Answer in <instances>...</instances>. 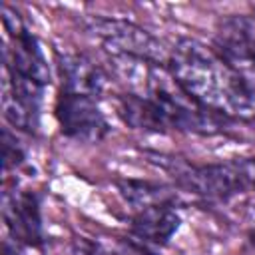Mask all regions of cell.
Here are the masks:
<instances>
[{"instance_id": "cell-1", "label": "cell", "mask_w": 255, "mask_h": 255, "mask_svg": "<svg viewBox=\"0 0 255 255\" xmlns=\"http://www.w3.org/2000/svg\"><path fill=\"white\" fill-rule=\"evenodd\" d=\"M167 68L179 86L209 112L221 118L255 122V98L215 50L197 40L181 38L169 52Z\"/></svg>"}, {"instance_id": "cell-2", "label": "cell", "mask_w": 255, "mask_h": 255, "mask_svg": "<svg viewBox=\"0 0 255 255\" xmlns=\"http://www.w3.org/2000/svg\"><path fill=\"white\" fill-rule=\"evenodd\" d=\"M86 30L110 52L118 56H133L153 64H163L169 60V52L145 28L108 16H92L86 20Z\"/></svg>"}, {"instance_id": "cell-3", "label": "cell", "mask_w": 255, "mask_h": 255, "mask_svg": "<svg viewBox=\"0 0 255 255\" xmlns=\"http://www.w3.org/2000/svg\"><path fill=\"white\" fill-rule=\"evenodd\" d=\"M173 163V161H171ZM173 177L181 187L205 199H229L247 193L249 177L245 157L211 165H179L173 163Z\"/></svg>"}, {"instance_id": "cell-4", "label": "cell", "mask_w": 255, "mask_h": 255, "mask_svg": "<svg viewBox=\"0 0 255 255\" xmlns=\"http://www.w3.org/2000/svg\"><path fill=\"white\" fill-rule=\"evenodd\" d=\"M2 22L6 32L4 68L46 88L50 84V66L36 36L28 32L20 16L12 12L10 6H2Z\"/></svg>"}, {"instance_id": "cell-5", "label": "cell", "mask_w": 255, "mask_h": 255, "mask_svg": "<svg viewBox=\"0 0 255 255\" xmlns=\"http://www.w3.org/2000/svg\"><path fill=\"white\" fill-rule=\"evenodd\" d=\"M60 131L80 143H98L110 133V124L96 98L60 92L54 108Z\"/></svg>"}, {"instance_id": "cell-6", "label": "cell", "mask_w": 255, "mask_h": 255, "mask_svg": "<svg viewBox=\"0 0 255 255\" xmlns=\"http://www.w3.org/2000/svg\"><path fill=\"white\" fill-rule=\"evenodd\" d=\"M44 86L12 74L4 68L2 82V112L6 122L22 131L36 133L40 126V108H42Z\"/></svg>"}, {"instance_id": "cell-7", "label": "cell", "mask_w": 255, "mask_h": 255, "mask_svg": "<svg viewBox=\"0 0 255 255\" xmlns=\"http://www.w3.org/2000/svg\"><path fill=\"white\" fill-rule=\"evenodd\" d=\"M2 217L14 243L28 247H42L46 241L40 199L34 191L12 189L4 191Z\"/></svg>"}, {"instance_id": "cell-8", "label": "cell", "mask_w": 255, "mask_h": 255, "mask_svg": "<svg viewBox=\"0 0 255 255\" xmlns=\"http://www.w3.org/2000/svg\"><path fill=\"white\" fill-rule=\"evenodd\" d=\"M181 225V217L171 203H159L139 209L129 227V241L143 255H157L169 243Z\"/></svg>"}, {"instance_id": "cell-9", "label": "cell", "mask_w": 255, "mask_h": 255, "mask_svg": "<svg viewBox=\"0 0 255 255\" xmlns=\"http://www.w3.org/2000/svg\"><path fill=\"white\" fill-rule=\"evenodd\" d=\"M56 68L62 80V92L96 98L106 88L108 78L104 70L94 60H90L86 54H78V52L60 54L58 52Z\"/></svg>"}, {"instance_id": "cell-10", "label": "cell", "mask_w": 255, "mask_h": 255, "mask_svg": "<svg viewBox=\"0 0 255 255\" xmlns=\"http://www.w3.org/2000/svg\"><path fill=\"white\" fill-rule=\"evenodd\" d=\"M116 108H118L120 118L133 129L159 131V133H165L169 129L165 118L155 108V104L149 102L143 96H137V94H131V92L122 94L116 100Z\"/></svg>"}, {"instance_id": "cell-11", "label": "cell", "mask_w": 255, "mask_h": 255, "mask_svg": "<svg viewBox=\"0 0 255 255\" xmlns=\"http://www.w3.org/2000/svg\"><path fill=\"white\" fill-rule=\"evenodd\" d=\"M215 52L255 50V16L239 14L221 18L213 42Z\"/></svg>"}, {"instance_id": "cell-12", "label": "cell", "mask_w": 255, "mask_h": 255, "mask_svg": "<svg viewBox=\"0 0 255 255\" xmlns=\"http://www.w3.org/2000/svg\"><path fill=\"white\" fill-rule=\"evenodd\" d=\"M118 191L124 197V201L137 211L151 205H159V203H171V193L165 187L149 181L124 179V181H118Z\"/></svg>"}, {"instance_id": "cell-13", "label": "cell", "mask_w": 255, "mask_h": 255, "mask_svg": "<svg viewBox=\"0 0 255 255\" xmlns=\"http://www.w3.org/2000/svg\"><path fill=\"white\" fill-rule=\"evenodd\" d=\"M215 54L235 72L247 92L255 98V50H227Z\"/></svg>"}, {"instance_id": "cell-14", "label": "cell", "mask_w": 255, "mask_h": 255, "mask_svg": "<svg viewBox=\"0 0 255 255\" xmlns=\"http://www.w3.org/2000/svg\"><path fill=\"white\" fill-rule=\"evenodd\" d=\"M2 149H4V169L10 171L14 167H20L26 159V149L24 145L16 139V135H12L8 129L2 131Z\"/></svg>"}, {"instance_id": "cell-15", "label": "cell", "mask_w": 255, "mask_h": 255, "mask_svg": "<svg viewBox=\"0 0 255 255\" xmlns=\"http://www.w3.org/2000/svg\"><path fill=\"white\" fill-rule=\"evenodd\" d=\"M245 165H247V175H249V187L251 191H255V157H245Z\"/></svg>"}, {"instance_id": "cell-16", "label": "cell", "mask_w": 255, "mask_h": 255, "mask_svg": "<svg viewBox=\"0 0 255 255\" xmlns=\"http://www.w3.org/2000/svg\"><path fill=\"white\" fill-rule=\"evenodd\" d=\"M251 243H253V249H255V231H253V235H251Z\"/></svg>"}]
</instances>
